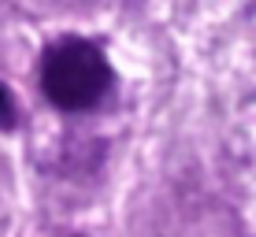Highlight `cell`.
Listing matches in <instances>:
<instances>
[{
  "mask_svg": "<svg viewBox=\"0 0 256 237\" xmlns=\"http://www.w3.org/2000/svg\"><path fill=\"white\" fill-rule=\"evenodd\" d=\"M15 126V104H12V93L0 85V130H12Z\"/></svg>",
  "mask_w": 256,
  "mask_h": 237,
  "instance_id": "2",
  "label": "cell"
},
{
  "mask_svg": "<svg viewBox=\"0 0 256 237\" xmlns=\"http://www.w3.org/2000/svg\"><path fill=\"white\" fill-rule=\"evenodd\" d=\"M112 67L104 52L82 37L56 41L41 59V89L60 111H86L108 93Z\"/></svg>",
  "mask_w": 256,
  "mask_h": 237,
  "instance_id": "1",
  "label": "cell"
}]
</instances>
